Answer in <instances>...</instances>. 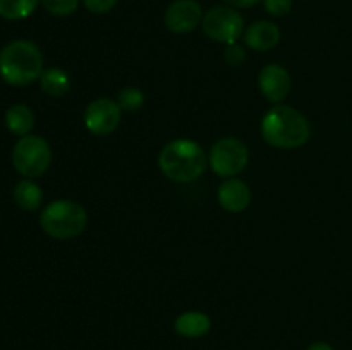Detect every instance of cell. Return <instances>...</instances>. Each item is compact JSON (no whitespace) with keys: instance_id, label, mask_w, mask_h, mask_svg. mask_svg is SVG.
I'll list each match as a JSON object with an SVG mask.
<instances>
[{"instance_id":"obj_9","label":"cell","mask_w":352,"mask_h":350,"mask_svg":"<svg viewBox=\"0 0 352 350\" xmlns=\"http://www.w3.org/2000/svg\"><path fill=\"white\" fill-rule=\"evenodd\" d=\"M164 21L172 33H191L201 24L203 9L196 0H175L165 10Z\"/></svg>"},{"instance_id":"obj_10","label":"cell","mask_w":352,"mask_h":350,"mask_svg":"<svg viewBox=\"0 0 352 350\" xmlns=\"http://www.w3.org/2000/svg\"><path fill=\"white\" fill-rule=\"evenodd\" d=\"M258 86L268 102L278 103L291 91V74L280 64H268L260 71Z\"/></svg>"},{"instance_id":"obj_6","label":"cell","mask_w":352,"mask_h":350,"mask_svg":"<svg viewBox=\"0 0 352 350\" xmlns=\"http://www.w3.org/2000/svg\"><path fill=\"white\" fill-rule=\"evenodd\" d=\"M201 26L210 40L223 45L236 43L244 34L243 16L229 5H217L206 10Z\"/></svg>"},{"instance_id":"obj_1","label":"cell","mask_w":352,"mask_h":350,"mask_svg":"<svg viewBox=\"0 0 352 350\" xmlns=\"http://www.w3.org/2000/svg\"><path fill=\"white\" fill-rule=\"evenodd\" d=\"M261 136L270 146L278 150H296L308 143L311 126L296 108L277 105L265 113L261 120Z\"/></svg>"},{"instance_id":"obj_13","label":"cell","mask_w":352,"mask_h":350,"mask_svg":"<svg viewBox=\"0 0 352 350\" xmlns=\"http://www.w3.org/2000/svg\"><path fill=\"white\" fill-rule=\"evenodd\" d=\"M174 328L184 338H201L212 329V319L201 311H188L175 319Z\"/></svg>"},{"instance_id":"obj_23","label":"cell","mask_w":352,"mask_h":350,"mask_svg":"<svg viewBox=\"0 0 352 350\" xmlns=\"http://www.w3.org/2000/svg\"><path fill=\"white\" fill-rule=\"evenodd\" d=\"M223 2L229 7H234V9H246V7H253L260 0H223Z\"/></svg>"},{"instance_id":"obj_16","label":"cell","mask_w":352,"mask_h":350,"mask_svg":"<svg viewBox=\"0 0 352 350\" xmlns=\"http://www.w3.org/2000/svg\"><path fill=\"white\" fill-rule=\"evenodd\" d=\"M40 86L47 95L64 96L71 88V81H69V75L62 69L50 67L41 72Z\"/></svg>"},{"instance_id":"obj_4","label":"cell","mask_w":352,"mask_h":350,"mask_svg":"<svg viewBox=\"0 0 352 350\" xmlns=\"http://www.w3.org/2000/svg\"><path fill=\"white\" fill-rule=\"evenodd\" d=\"M88 223L86 209L71 199H57L43 208L40 225L52 239L67 240L81 235Z\"/></svg>"},{"instance_id":"obj_12","label":"cell","mask_w":352,"mask_h":350,"mask_svg":"<svg viewBox=\"0 0 352 350\" xmlns=\"http://www.w3.org/2000/svg\"><path fill=\"white\" fill-rule=\"evenodd\" d=\"M243 40L248 48L254 51H268L280 41V30L270 21H256L244 30Z\"/></svg>"},{"instance_id":"obj_15","label":"cell","mask_w":352,"mask_h":350,"mask_svg":"<svg viewBox=\"0 0 352 350\" xmlns=\"http://www.w3.org/2000/svg\"><path fill=\"white\" fill-rule=\"evenodd\" d=\"M14 199L26 211H36L43 202V192L36 182L24 178V180L17 182L16 189H14Z\"/></svg>"},{"instance_id":"obj_5","label":"cell","mask_w":352,"mask_h":350,"mask_svg":"<svg viewBox=\"0 0 352 350\" xmlns=\"http://www.w3.org/2000/svg\"><path fill=\"white\" fill-rule=\"evenodd\" d=\"M50 144L40 136L28 134L16 143L12 151V165L26 178H36L50 168Z\"/></svg>"},{"instance_id":"obj_2","label":"cell","mask_w":352,"mask_h":350,"mask_svg":"<svg viewBox=\"0 0 352 350\" xmlns=\"http://www.w3.org/2000/svg\"><path fill=\"white\" fill-rule=\"evenodd\" d=\"M208 158L198 143L189 139H175L165 144L158 154L162 174L179 184L195 182L205 174Z\"/></svg>"},{"instance_id":"obj_19","label":"cell","mask_w":352,"mask_h":350,"mask_svg":"<svg viewBox=\"0 0 352 350\" xmlns=\"http://www.w3.org/2000/svg\"><path fill=\"white\" fill-rule=\"evenodd\" d=\"M43 7L47 9V12H50L52 16L65 17L71 16L79 5V0H41Z\"/></svg>"},{"instance_id":"obj_20","label":"cell","mask_w":352,"mask_h":350,"mask_svg":"<svg viewBox=\"0 0 352 350\" xmlns=\"http://www.w3.org/2000/svg\"><path fill=\"white\" fill-rule=\"evenodd\" d=\"M223 58H226L227 65H230V67H239L246 60V48L237 43L227 45L226 51H223Z\"/></svg>"},{"instance_id":"obj_21","label":"cell","mask_w":352,"mask_h":350,"mask_svg":"<svg viewBox=\"0 0 352 350\" xmlns=\"http://www.w3.org/2000/svg\"><path fill=\"white\" fill-rule=\"evenodd\" d=\"M265 10L274 17H284L291 12L292 0H263Z\"/></svg>"},{"instance_id":"obj_8","label":"cell","mask_w":352,"mask_h":350,"mask_svg":"<svg viewBox=\"0 0 352 350\" xmlns=\"http://www.w3.org/2000/svg\"><path fill=\"white\" fill-rule=\"evenodd\" d=\"M119 103L110 98H98L89 103L85 110V126L96 136H109L116 132L120 124Z\"/></svg>"},{"instance_id":"obj_14","label":"cell","mask_w":352,"mask_h":350,"mask_svg":"<svg viewBox=\"0 0 352 350\" xmlns=\"http://www.w3.org/2000/svg\"><path fill=\"white\" fill-rule=\"evenodd\" d=\"M6 126L16 136H28L34 127V113L23 103L9 106L6 112Z\"/></svg>"},{"instance_id":"obj_11","label":"cell","mask_w":352,"mask_h":350,"mask_svg":"<svg viewBox=\"0 0 352 350\" xmlns=\"http://www.w3.org/2000/svg\"><path fill=\"white\" fill-rule=\"evenodd\" d=\"M219 205L229 213H241L250 206L251 191L250 185L241 178H229L223 184H220L219 192Z\"/></svg>"},{"instance_id":"obj_22","label":"cell","mask_w":352,"mask_h":350,"mask_svg":"<svg viewBox=\"0 0 352 350\" xmlns=\"http://www.w3.org/2000/svg\"><path fill=\"white\" fill-rule=\"evenodd\" d=\"M119 0H82L86 9L93 14H105L117 5Z\"/></svg>"},{"instance_id":"obj_18","label":"cell","mask_w":352,"mask_h":350,"mask_svg":"<svg viewBox=\"0 0 352 350\" xmlns=\"http://www.w3.org/2000/svg\"><path fill=\"white\" fill-rule=\"evenodd\" d=\"M117 103H119L120 110L136 112V110H140L143 106L144 95L140 88H124L117 95Z\"/></svg>"},{"instance_id":"obj_3","label":"cell","mask_w":352,"mask_h":350,"mask_svg":"<svg viewBox=\"0 0 352 350\" xmlns=\"http://www.w3.org/2000/svg\"><path fill=\"white\" fill-rule=\"evenodd\" d=\"M41 72H43V55L33 41H10L0 51V75L7 84H31L40 79Z\"/></svg>"},{"instance_id":"obj_24","label":"cell","mask_w":352,"mask_h":350,"mask_svg":"<svg viewBox=\"0 0 352 350\" xmlns=\"http://www.w3.org/2000/svg\"><path fill=\"white\" fill-rule=\"evenodd\" d=\"M306 350H333V349H332V345L327 342H315V343H311V345H309Z\"/></svg>"},{"instance_id":"obj_7","label":"cell","mask_w":352,"mask_h":350,"mask_svg":"<svg viewBox=\"0 0 352 350\" xmlns=\"http://www.w3.org/2000/svg\"><path fill=\"white\" fill-rule=\"evenodd\" d=\"M212 170L220 177H234L246 168L250 151L237 137H223L212 146L208 158Z\"/></svg>"},{"instance_id":"obj_17","label":"cell","mask_w":352,"mask_h":350,"mask_svg":"<svg viewBox=\"0 0 352 350\" xmlns=\"http://www.w3.org/2000/svg\"><path fill=\"white\" fill-rule=\"evenodd\" d=\"M40 0H0V16L9 21L26 19L36 10Z\"/></svg>"}]
</instances>
